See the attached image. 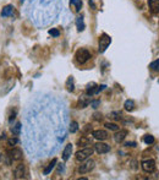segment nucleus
<instances>
[{
    "mask_svg": "<svg viewBox=\"0 0 159 180\" xmlns=\"http://www.w3.org/2000/svg\"><path fill=\"white\" fill-rule=\"evenodd\" d=\"M66 103L48 92L36 93L23 109L22 143L32 159L53 156L61 148L69 131Z\"/></svg>",
    "mask_w": 159,
    "mask_h": 180,
    "instance_id": "1",
    "label": "nucleus"
},
{
    "mask_svg": "<svg viewBox=\"0 0 159 180\" xmlns=\"http://www.w3.org/2000/svg\"><path fill=\"white\" fill-rule=\"evenodd\" d=\"M61 9V0H29L26 6V14L37 27H44L55 21Z\"/></svg>",
    "mask_w": 159,
    "mask_h": 180,
    "instance_id": "2",
    "label": "nucleus"
},
{
    "mask_svg": "<svg viewBox=\"0 0 159 180\" xmlns=\"http://www.w3.org/2000/svg\"><path fill=\"white\" fill-rule=\"evenodd\" d=\"M94 152V148L92 147V146H88V147H85V148H82V150H78L76 154H75V159H76V162H83V161H86L88 159L92 154Z\"/></svg>",
    "mask_w": 159,
    "mask_h": 180,
    "instance_id": "3",
    "label": "nucleus"
},
{
    "mask_svg": "<svg viewBox=\"0 0 159 180\" xmlns=\"http://www.w3.org/2000/svg\"><path fill=\"white\" fill-rule=\"evenodd\" d=\"M96 167V162L93 159H86V162L83 161V163L78 167V173L80 174H87L89 172H92Z\"/></svg>",
    "mask_w": 159,
    "mask_h": 180,
    "instance_id": "4",
    "label": "nucleus"
},
{
    "mask_svg": "<svg viewBox=\"0 0 159 180\" xmlns=\"http://www.w3.org/2000/svg\"><path fill=\"white\" fill-rule=\"evenodd\" d=\"M110 43H112V38L107 33H103L99 37V47H98L99 53H104L107 50V48L110 45Z\"/></svg>",
    "mask_w": 159,
    "mask_h": 180,
    "instance_id": "5",
    "label": "nucleus"
},
{
    "mask_svg": "<svg viewBox=\"0 0 159 180\" xmlns=\"http://www.w3.org/2000/svg\"><path fill=\"white\" fill-rule=\"evenodd\" d=\"M75 58H76L77 63H80V64H85V63H87V61L89 60L91 54H89V52H88L87 49H78V50L76 52Z\"/></svg>",
    "mask_w": 159,
    "mask_h": 180,
    "instance_id": "6",
    "label": "nucleus"
},
{
    "mask_svg": "<svg viewBox=\"0 0 159 180\" xmlns=\"http://www.w3.org/2000/svg\"><path fill=\"white\" fill-rule=\"evenodd\" d=\"M105 88V85H101V86H96V83H89L87 87V95L88 96H94L98 95L101 91H103Z\"/></svg>",
    "mask_w": 159,
    "mask_h": 180,
    "instance_id": "7",
    "label": "nucleus"
},
{
    "mask_svg": "<svg viewBox=\"0 0 159 180\" xmlns=\"http://www.w3.org/2000/svg\"><path fill=\"white\" fill-rule=\"evenodd\" d=\"M25 175H26V167H25V164L20 163V164H17V166L15 167L14 169L15 179H23Z\"/></svg>",
    "mask_w": 159,
    "mask_h": 180,
    "instance_id": "8",
    "label": "nucleus"
},
{
    "mask_svg": "<svg viewBox=\"0 0 159 180\" xmlns=\"http://www.w3.org/2000/svg\"><path fill=\"white\" fill-rule=\"evenodd\" d=\"M7 157L11 159V161H21L22 159V151L20 148H12V150H9L7 152Z\"/></svg>",
    "mask_w": 159,
    "mask_h": 180,
    "instance_id": "9",
    "label": "nucleus"
},
{
    "mask_svg": "<svg viewBox=\"0 0 159 180\" xmlns=\"http://www.w3.org/2000/svg\"><path fill=\"white\" fill-rule=\"evenodd\" d=\"M141 167H142L143 172H146V173H153L156 170V162L153 159H147V161L142 162Z\"/></svg>",
    "mask_w": 159,
    "mask_h": 180,
    "instance_id": "10",
    "label": "nucleus"
},
{
    "mask_svg": "<svg viewBox=\"0 0 159 180\" xmlns=\"http://www.w3.org/2000/svg\"><path fill=\"white\" fill-rule=\"evenodd\" d=\"M94 151L99 154H104V153H108L110 151V146L107 143H103V142H98L94 145Z\"/></svg>",
    "mask_w": 159,
    "mask_h": 180,
    "instance_id": "11",
    "label": "nucleus"
},
{
    "mask_svg": "<svg viewBox=\"0 0 159 180\" xmlns=\"http://www.w3.org/2000/svg\"><path fill=\"white\" fill-rule=\"evenodd\" d=\"M91 98L89 96L87 95V96H82V97L78 98V100H77V108H81V109H83V108H86L88 107L89 104H91Z\"/></svg>",
    "mask_w": 159,
    "mask_h": 180,
    "instance_id": "12",
    "label": "nucleus"
},
{
    "mask_svg": "<svg viewBox=\"0 0 159 180\" xmlns=\"http://www.w3.org/2000/svg\"><path fill=\"white\" fill-rule=\"evenodd\" d=\"M92 136L96 140H98V141H104V140L108 139L109 135H108V132L105 130H94L92 132Z\"/></svg>",
    "mask_w": 159,
    "mask_h": 180,
    "instance_id": "13",
    "label": "nucleus"
},
{
    "mask_svg": "<svg viewBox=\"0 0 159 180\" xmlns=\"http://www.w3.org/2000/svg\"><path fill=\"white\" fill-rule=\"evenodd\" d=\"M148 6L152 14H159V0H148Z\"/></svg>",
    "mask_w": 159,
    "mask_h": 180,
    "instance_id": "14",
    "label": "nucleus"
},
{
    "mask_svg": "<svg viewBox=\"0 0 159 180\" xmlns=\"http://www.w3.org/2000/svg\"><path fill=\"white\" fill-rule=\"evenodd\" d=\"M127 134H129V131L127 130H117L116 131V134L114 135V140H115V142H117V143H120V142H122L124 140H125V137L127 136Z\"/></svg>",
    "mask_w": 159,
    "mask_h": 180,
    "instance_id": "15",
    "label": "nucleus"
},
{
    "mask_svg": "<svg viewBox=\"0 0 159 180\" xmlns=\"http://www.w3.org/2000/svg\"><path fill=\"white\" fill-rule=\"evenodd\" d=\"M15 14V8L12 5H6L5 8H2V11H1V16L2 17H9V16H12Z\"/></svg>",
    "mask_w": 159,
    "mask_h": 180,
    "instance_id": "16",
    "label": "nucleus"
},
{
    "mask_svg": "<svg viewBox=\"0 0 159 180\" xmlns=\"http://www.w3.org/2000/svg\"><path fill=\"white\" fill-rule=\"evenodd\" d=\"M71 153H72V145L69 143V145L65 146V148H64V151H62V159H64V161H67V159L70 158Z\"/></svg>",
    "mask_w": 159,
    "mask_h": 180,
    "instance_id": "17",
    "label": "nucleus"
},
{
    "mask_svg": "<svg viewBox=\"0 0 159 180\" xmlns=\"http://www.w3.org/2000/svg\"><path fill=\"white\" fill-rule=\"evenodd\" d=\"M76 27H77V31H78V32H82V31L85 29V27H86L82 15H80V16L76 17Z\"/></svg>",
    "mask_w": 159,
    "mask_h": 180,
    "instance_id": "18",
    "label": "nucleus"
},
{
    "mask_svg": "<svg viewBox=\"0 0 159 180\" xmlns=\"http://www.w3.org/2000/svg\"><path fill=\"white\" fill-rule=\"evenodd\" d=\"M57 163H58V161H57L55 158H53V159H52V162H50V163L47 166V168L43 170V175H48V174H50V173H52V170L55 168Z\"/></svg>",
    "mask_w": 159,
    "mask_h": 180,
    "instance_id": "19",
    "label": "nucleus"
},
{
    "mask_svg": "<svg viewBox=\"0 0 159 180\" xmlns=\"http://www.w3.org/2000/svg\"><path fill=\"white\" fill-rule=\"evenodd\" d=\"M11 132H12V135H15V136H18L22 132V123L17 121L14 126H11Z\"/></svg>",
    "mask_w": 159,
    "mask_h": 180,
    "instance_id": "20",
    "label": "nucleus"
},
{
    "mask_svg": "<svg viewBox=\"0 0 159 180\" xmlns=\"http://www.w3.org/2000/svg\"><path fill=\"white\" fill-rule=\"evenodd\" d=\"M70 4L75 6V11L78 13L82 8V0H70Z\"/></svg>",
    "mask_w": 159,
    "mask_h": 180,
    "instance_id": "21",
    "label": "nucleus"
},
{
    "mask_svg": "<svg viewBox=\"0 0 159 180\" xmlns=\"http://www.w3.org/2000/svg\"><path fill=\"white\" fill-rule=\"evenodd\" d=\"M124 107H125V109H126L127 111H132L133 109H135V102H133L132 99H127V100L125 102Z\"/></svg>",
    "mask_w": 159,
    "mask_h": 180,
    "instance_id": "22",
    "label": "nucleus"
},
{
    "mask_svg": "<svg viewBox=\"0 0 159 180\" xmlns=\"http://www.w3.org/2000/svg\"><path fill=\"white\" fill-rule=\"evenodd\" d=\"M89 143H91V140L87 139L86 136H82L81 139L77 140V145L78 146H89Z\"/></svg>",
    "mask_w": 159,
    "mask_h": 180,
    "instance_id": "23",
    "label": "nucleus"
},
{
    "mask_svg": "<svg viewBox=\"0 0 159 180\" xmlns=\"http://www.w3.org/2000/svg\"><path fill=\"white\" fill-rule=\"evenodd\" d=\"M77 130H78V124L76 121H71L69 125V131L71 134H75V132H77Z\"/></svg>",
    "mask_w": 159,
    "mask_h": 180,
    "instance_id": "24",
    "label": "nucleus"
},
{
    "mask_svg": "<svg viewBox=\"0 0 159 180\" xmlns=\"http://www.w3.org/2000/svg\"><path fill=\"white\" fill-rule=\"evenodd\" d=\"M66 88H67V91H70V92H72L73 91V77L72 76H70V77L67 79V81H66Z\"/></svg>",
    "mask_w": 159,
    "mask_h": 180,
    "instance_id": "25",
    "label": "nucleus"
},
{
    "mask_svg": "<svg viewBox=\"0 0 159 180\" xmlns=\"http://www.w3.org/2000/svg\"><path fill=\"white\" fill-rule=\"evenodd\" d=\"M107 129H109V130H112V131H117L119 130V126L114 123H107V124L104 125Z\"/></svg>",
    "mask_w": 159,
    "mask_h": 180,
    "instance_id": "26",
    "label": "nucleus"
},
{
    "mask_svg": "<svg viewBox=\"0 0 159 180\" xmlns=\"http://www.w3.org/2000/svg\"><path fill=\"white\" fill-rule=\"evenodd\" d=\"M143 141L146 145H152V143H154V137L152 135H146L143 137Z\"/></svg>",
    "mask_w": 159,
    "mask_h": 180,
    "instance_id": "27",
    "label": "nucleus"
},
{
    "mask_svg": "<svg viewBox=\"0 0 159 180\" xmlns=\"http://www.w3.org/2000/svg\"><path fill=\"white\" fill-rule=\"evenodd\" d=\"M18 142H20V140L17 139V137H12V139L7 140V145H9L10 147H14V146H16Z\"/></svg>",
    "mask_w": 159,
    "mask_h": 180,
    "instance_id": "28",
    "label": "nucleus"
},
{
    "mask_svg": "<svg viewBox=\"0 0 159 180\" xmlns=\"http://www.w3.org/2000/svg\"><path fill=\"white\" fill-rule=\"evenodd\" d=\"M149 68H151L152 70H159V59L154 60V61H152V63L149 64Z\"/></svg>",
    "mask_w": 159,
    "mask_h": 180,
    "instance_id": "29",
    "label": "nucleus"
},
{
    "mask_svg": "<svg viewBox=\"0 0 159 180\" xmlns=\"http://www.w3.org/2000/svg\"><path fill=\"white\" fill-rule=\"evenodd\" d=\"M49 34L53 36V37H59L60 32H59V29H57V28H52V29H49Z\"/></svg>",
    "mask_w": 159,
    "mask_h": 180,
    "instance_id": "30",
    "label": "nucleus"
},
{
    "mask_svg": "<svg viewBox=\"0 0 159 180\" xmlns=\"http://www.w3.org/2000/svg\"><path fill=\"white\" fill-rule=\"evenodd\" d=\"M101 104V102L99 100H91V105H92V108H98V105Z\"/></svg>",
    "mask_w": 159,
    "mask_h": 180,
    "instance_id": "31",
    "label": "nucleus"
},
{
    "mask_svg": "<svg viewBox=\"0 0 159 180\" xmlns=\"http://www.w3.org/2000/svg\"><path fill=\"white\" fill-rule=\"evenodd\" d=\"M125 146H126V147H135V146H136V142H126Z\"/></svg>",
    "mask_w": 159,
    "mask_h": 180,
    "instance_id": "32",
    "label": "nucleus"
},
{
    "mask_svg": "<svg viewBox=\"0 0 159 180\" xmlns=\"http://www.w3.org/2000/svg\"><path fill=\"white\" fill-rule=\"evenodd\" d=\"M62 172H64V164H60V166H59V169H58V174L62 173Z\"/></svg>",
    "mask_w": 159,
    "mask_h": 180,
    "instance_id": "33",
    "label": "nucleus"
},
{
    "mask_svg": "<svg viewBox=\"0 0 159 180\" xmlns=\"http://www.w3.org/2000/svg\"><path fill=\"white\" fill-rule=\"evenodd\" d=\"M15 115H16V111H14V114H11V116H10V123H12V120L15 119Z\"/></svg>",
    "mask_w": 159,
    "mask_h": 180,
    "instance_id": "34",
    "label": "nucleus"
},
{
    "mask_svg": "<svg viewBox=\"0 0 159 180\" xmlns=\"http://www.w3.org/2000/svg\"><path fill=\"white\" fill-rule=\"evenodd\" d=\"M1 158H2V157H1V153H0V162H1Z\"/></svg>",
    "mask_w": 159,
    "mask_h": 180,
    "instance_id": "35",
    "label": "nucleus"
},
{
    "mask_svg": "<svg viewBox=\"0 0 159 180\" xmlns=\"http://www.w3.org/2000/svg\"><path fill=\"white\" fill-rule=\"evenodd\" d=\"M20 1H21V3H23V1H25V0H20Z\"/></svg>",
    "mask_w": 159,
    "mask_h": 180,
    "instance_id": "36",
    "label": "nucleus"
}]
</instances>
